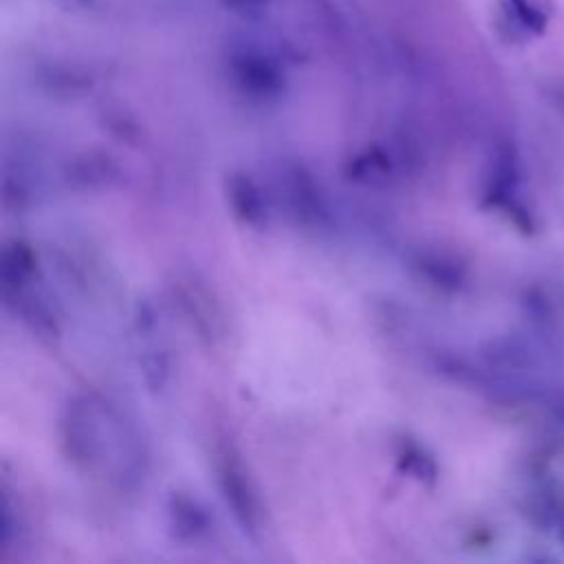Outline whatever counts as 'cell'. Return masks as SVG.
I'll list each match as a JSON object with an SVG mask.
<instances>
[{"label":"cell","mask_w":564,"mask_h":564,"mask_svg":"<svg viewBox=\"0 0 564 564\" xmlns=\"http://www.w3.org/2000/svg\"><path fill=\"white\" fill-rule=\"evenodd\" d=\"M520 165H518V152L511 145H505L496 152L491 174L487 181L485 198L487 205L502 209L509 214V218L524 231H533V214L522 200L520 192Z\"/></svg>","instance_id":"6da1fadb"},{"label":"cell","mask_w":564,"mask_h":564,"mask_svg":"<svg viewBox=\"0 0 564 564\" xmlns=\"http://www.w3.org/2000/svg\"><path fill=\"white\" fill-rule=\"evenodd\" d=\"M557 416L564 421V403H560V408H557Z\"/></svg>","instance_id":"3957f363"},{"label":"cell","mask_w":564,"mask_h":564,"mask_svg":"<svg viewBox=\"0 0 564 564\" xmlns=\"http://www.w3.org/2000/svg\"><path fill=\"white\" fill-rule=\"evenodd\" d=\"M555 15L553 0H498L496 18L505 40L527 42L546 33Z\"/></svg>","instance_id":"7a4b0ae2"}]
</instances>
